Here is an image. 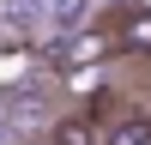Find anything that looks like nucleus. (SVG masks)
Segmentation results:
<instances>
[{"mask_svg": "<svg viewBox=\"0 0 151 145\" xmlns=\"http://www.w3.org/2000/svg\"><path fill=\"white\" fill-rule=\"evenodd\" d=\"M48 145H103V127L91 115H67V121L48 127Z\"/></svg>", "mask_w": 151, "mask_h": 145, "instance_id": "f257e3e1", "label": "nucleus"}, {"mask_svg": "<svg viewBox=\"0 0 151 145\" xmlns=\"http://www.w3.org/2000/svg\"><path fill=\"white\" fill-rule=\"evenodd\" d=\"M115 42L127 48V55H151V18H145V12H127V18H115Z\"/></svg>", "mask_w": 151, "mask_h": 145, "instance_id": "f03ea898", "label": "nucleus"}, {"mask_svg": "<svg viewBox=\"0 0 151 145\" xmlns=\"http://www.w3.org/2000/svg\"><path fill=\"white\" fill-rule=\"evenodd\" d=\"M103 145H151V127H139V121H127V127L103 133Z\"/></svg>", "mask_w": 151, "mask_h": 145, "instance_id": "7ed1b4c3", "label": "nucleus"}, {"mask_svg": "<svg viewBox=\"0 0 151 145\" xmlns=\"http://www.w3.org/2000/svg\"><path fill=\"white\" fill-rule=\"evenodd\" d=\"M133 12H145V18H151V0H133Z\"/></svg>", "mask_w": 151, "mask_h": 145, "instance_id": "20e7f679", "label": "nucleus"}]
</instances>
